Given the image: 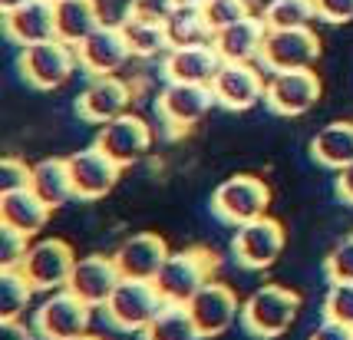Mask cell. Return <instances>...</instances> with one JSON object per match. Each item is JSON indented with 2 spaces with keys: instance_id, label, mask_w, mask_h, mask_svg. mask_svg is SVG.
Listing matches in <instances>:
<instances>
[{
  "instance_id": "1",
  "label": "cell",
  "mask_w": 353,
  "mask_h": 340,
  "mask_svg": "<svg viewBox=\"0 0 353 340\" xmlns=\"http://www.w3.org/2000/svg\"><path fill=\"white\" fill-rule=\"evenodd\" d=\"M301 310V294L281 284H264L241 304V327L248 337L274 340L288 334Z\"/></svg>"
},
{
  "instance_id": "2",
  "label": "cell",
  "mask_w": 353,
  "mask_h": 340,
  "mask_svg": "<svg viewBox=\"0 0 353 340\" xmlns=\"http://www.w3.org/2000/svg\"><path fill=\"white\" fill-rule=\"evenodd\" d=\"M162 294L155 288V281H136L123 278L116 284V291L109 294V301L103 304V317L112 330L123 334H142L152 324V317L162 310Z\"/></svg>"
},
{
  "instance_id": "3",
  "label": "cell",
  "mask_w": 353,
  "mask_h": 340,
  "mask_svg": "<svg viewBox=\"0 0 353 340\" xmlns=\"http://www.w3.org/2000/svg\"><path fill=\"white\" fill-rule=\"evenodd\" d=\"M268 205H271V188L258 175H231L212 192V215L231 228L268 215Z\"/></svg>"
},
{
  "instance_id": "4",
  "label": "cell",
  "mask_w": 353,
  "mask_h": 340,
  "mask_svg": "<svg viewBox=\"0 0 353 340\" xmlns=\"http://www.w3.org/2000/svg\"><path fill=\"white\" fill-rule=\"evenodd\" d=\"M212 268H215V254H208L201 248L172 251L169 261L162 264V271L155 278V288H159L165 304H188L208 284Z\"/></svg>"
},
{
  "instance_id": "5",
  "label": "cell",
  "mask_w": 353,
  "mask_h": 340,
  "mask_svg": "<svg viewBox=\"0 0 353 340\" xmlns=\"http://www.w3.org/2000/svg\"><path fill=\"white\" fill-rule=\"evenodd\" d=\"M90 304L70 288H60L46 297L33 314V330L40 340H77L90 330Z\"/></svg>"
},
{
  "instance_id": "6",
  "label": "cell",
  "mask_w": 353,
  "mask_h": 340,
  "mask_svg": "<svg viewBox=\"0 0 353 340\" xmlns=\"http://www.w3.org/2000/svg\"><path fill=\"white\" fill-rule=\"evenodd\" d=\"M77 66V47L63 43L57 37L20 50V77L27 79L33 90H57L73 77Z\"/></svg>"
},
{
  "instance_id": "7",
  "label": "cell",
  "mask_w": 353,
  "mask_h": 340,
  "mask_svg": "<svg viewBox=\"0 0 353 340\" xmlns=\"http://www.w3.org/2000/svg\"><path fill=\"white\" fill-rule=\"evenodd\" d=\"M284 251V228L281 221H274L271 215H261L254 221H245L234 228L231 238V254L234 264L245 268V271H264L281 258Z\"/></svg>"
},
{
  "instance_id": "8",
  "label": "cell",
  "mask_w": 353,
  "mask_h": 340,
  "mask_svg": "<svg viewBox=\"0 0 353 340\" xmlns=\"http://www.w3.org/2000/svg\"><path fill=\"white\" fill-rule=\"evenodd\" d=\"M321 99V79L314 70H281L271 73L268 90H264V106L274 116H304L317 106Z\"/></svg>"
},
{
  "instance_id": "9",
  "label": "cell",
  "mask_w": 353,
  "mask_h": 340,
  "mask_svg": "<svg viewBox=\"0 0 353 340\" xmlns=\"http://www.w3.org/2000/svg\"><path fill=\"white\" fill-rule=\"evenodd\" d=\"M321 57V40L310 27H294V30H268L261 50V66L271 73L281 70H314Z\"/></svg>"
},
{
  "instance_id": "10",
  "label": "cell",
  "mask_w": 353,
  "mask_h": 340,
  "mask_svg": "<svg viewBox=\"0 0 353 340\" xmlns=\"http://www.w3.org/2000/svg\"><path fill=\"white\" fill-rule=\"evenodd\" d=\"M73 264H77V254L63 238H43L30 245L27 258L20 261V271L37 291H60L73 274Z\"/></svg>"
},
{
  "instance_id": "11",
  "label": "cell",
  "mask_w": 353,
  "mask_h": 340,
  "mask_svg": "<svg viewBox=\"0 0 353 340\" xmlns=\"http://www.w3.org/2000/svg\"><path fill=\"white\" fill-rule=\"evenodd\" d=\"M96 146H99L112 162H119L125 169V166L139 162L142 155L149 152V146H152V129H149V123H145L142 116L123 112V116H116V119H109V123L99 126Z\"/></svg>"
},
{
  "instance_id": "12",
  "label": "cell",
  "mask_w": 353,
  "mask_h": 340,
  "mask_svg": "<svg viewBox=\"0 0 353 340\" xmlns=\"http://www.w3.org/2000/svg\"><path fill=\"white\" fill-rule=\"evenodd\" d=\"M188 314L199 327L201 340L205 337H218L225 334L234 321H241V304H238V294L231 291L228 284H218V281H208L188 304Z\"/></svg>"
},
{
  "instance_id": "13",
  "label": "cell",
  "mask_w": 353,
  "mask_h": 340,
  "mask_svg": "<svg viewBox=\"0 0 353 340\" xmlns=\"http://www.w3.org/2000/svg\"><path fill=\"white\" fill-rule=\"evenodd\" d=\"M264 83L261 70L254 63H221V70L212 79V93H215L218 106L231 109V112H245L251 109L258 99H264Z\"/></svg>"
},
{
  "instance_id": "14",
  "label": "cell",
  "mask_w": 353,
  "mask_h": 340,
  "mask_svg": "<svg viewBox=\"0 0 353 340\" xmlns=\"http://www.w3.org/2000/svg\"><path fill=\"white\" fill-rule=\"evenodd\" d=\"M66 162H70L77 199H83V201L106 199L109 192H112V186H116V179H119V172H123V166L112 162L96 142H92L90 149H83V152H73Z\"/></svg>"
},
{
  "instance_id": "15",
  "label": "cell",
  "mask_w": 353,
  "mask_h": 340,
  "mask_svg": "<svg viewBox=\"0 0 353 340\" xmlns=\"http://www.w3.org/2000/svg\"><path fill=\"white\" fill-rule=\"evenodd\" d=\"M132 57L129 50V40H125L123 27H112V23H103L83 40L77 47V60L79 70L90 73V77H106V73H116L125 60Z\"/></svg>"
},
{
  "instance_id": "16",
  "label": "cell",
  "mask_w": 353,
  "mask_h": 340,
  "mask_svg": "<svg viewBox=\"0 0 353 340\" xmlns=\"http://www.w3.org/2000/svg\"><path fill=\"white\" fill-rule=\"evenodd\" d=\"M129 86L116 73H106V77H90L86 90L79 93L77 99V112L83 123H92V126H103L116 116H123L129 109Z\"/></svg>"
},
{
  "instance_id": "17",
  "label": "cell",
  "mask_w": 353,
  "mask_h": 340,
  "mask_svg": "<svg viewBox=\"0 0 353 340\" xmlns=\"http://www.w3.org/2000/svg\"><path fill=\"white\" fill-rule=\"evenodd\" d=\"M215 106V93L212 86H199V83H165V90L159 93V116L162 123L175 126V129H188L205 112Z\"/></svg>"
},
{
  "instance_id": "18",
  "label": "cell",
  "mask_w": 353,
  "mask_h": 340,
  "mask_svg": "<svg viewBox=\"0 0 353 340\" xmlns=\"http://www.w3.org/2000/svg\"><path fill=\"white\" fill-rule=\"evenodd\" d=\"M119 281H123V274H119L112 254L109 258L106 254H86V258H77L66 288L77 294V297H83L90 308H103Z\"/></svg>"
},
{
  "instance_id": "19",
  "label": "cell",
  "mask_w": 353,
  "mask_h": 340,
  "mask_svg": "<svg viewBox=\"0 0 353 340\" xmlns=\"http://www.w3.org/2000/svg\"><path fill=\"white\" fill-rule=\"evenodd\" d=\"M221 57H218L215 43H195V47H169L165 60H162V73L165 83H199V86H212L215 73L221 70Z\"/></svg>"
},
{
  "instance_id": "20",
  "label": "cell",
  "mask_w": 353,
  "mask_h": 340,
  "mask_svg": "<svg viewBox=\"0 0 353 340\" xmlns=\"http://www.w3.org/2000/svg\"><path fill=\"white\" fill-rule=\"evenodd\" d=\"M169 245L159 238V234H132L125 238L123 245L112 251L116 258V268L123 278H136V281H155L162 264L169 261Z\"/></svg>"
},
{
  "instance_id": "21",
  "label": "cell",
  "mask_w": 353,
  "mask_h": 340,
  "mask_svg": "<svg viewBox=\"0 0 353 340\" xmlns=\"http://www.w3.org/2000/svg\"><path fill=\"white\" fill-rule=\"evenodd\" d=\"M3 30L17 47H33L57 37V3L53 0H30L3 14Z\"/></svg>"
},
{
  "instance_id": "22",
  "label": "cell",
  "mask_w": 353,
  "mask_h": 340,
  "mask_svg": "<svg viewBox=\"0 0 353 340\" xmlns=\"http://www.w3.org/2000/svg\"><path fill=\"white\" fill-rule=\"evenodd\" d=\"M264 37H268V27H264L261 17H241L228 27L215 30V50L221 60L228 63H254L261 60V50H264Z\"/></svg>"
},
{
  "instance_id": "23",
  "label": "cell",
  "mask_w": 353,
  "mask_h": 340,
  "mask_svg": "<svg viewBox=\"0 0 353 340\" xmlns=\"http://www.w3.org/2000/svg\"><path fill=\"white\" fill-rule=\"evenodd\" d=\"M50 212L53 208L33 188H20V192H3L0 195V225H10L17 232H23L27 238L43 232V225L50 221Z\"/></svg>"
},
{
  "instance_id": "24",
  "label": "cell",
  "mask_w": 353,
  "mask_h": 340,
  "mask_svg": "<svg viewBox=\"0 0 353 340\" xmlns=\"http://www.w3.org/2000/svg\"><path fill=\"white\" fill-rule=\"evenodd\" d=\"M165 37H169V47H195V43H212L215 30L199 0H182L165 20Z\"/></svg>"
},
{
  "instance_id": "25",
  "label": "cell",
  "mask_w": 353,
  "mask_h": 340,
  "mask_svg": "<svg viewBox=\"0 0 353 340\" xmlns=\"http://www.w3.org/2000/svg\"><path fill=\"white\" fill-rule=\"evenodd\" d=\"M96 27H103L96 0H60L57 3V40L79 47Z\"/></svg>"
},
{
  "instance_id": "26",
  "label": "cell",
  "mask_w": 353,
  "mask_h": 340,
  "mask_svg": "<svg viewBox=\"0 0 353 340\" xmlns=\"http://www.w3.org/2000/svg\"><path fill=\"white\" fill-rule=\"evenodd\" d=\"M310 155L323 169H347L353 162V123H330L310 139Z\"/></svg>"
},
{
  "instance_id": "27",
  "label": "cell",
  "mask_w": 353,
  "mask_h": 340,
  "mask_svg": "<svg viewBox=\"0 0 353 340\" xmlns=\"http://www.w3.org/2000/svg\"><path fill=\"white\" fill-rule=\"evenodd\" d=\"M30 188L50 208H60L70 199H77V188H73V175H70V162L66 159H43V162H37Z\"/></svg>"
},
{
  "instance_id": "28",
  "label": "cell",
  "mask_w": 353,
  "mask_h": 340,
  "mask_svg": "<svg viewBox=\"0 0 353 340\" xmlns=\"http://www.w3.org/2000/svg\"><path fill=\"white\" fill-rule=\"evenodd\" d=\"M142 340H201V334L185 304H162L152 324L142 330Z\"/></svg>"
},
{
  "instance_id": "29",
  "label": "cell",
  "mask_w": 353,
  "mask_h": 340,
  "mask_svg": "<svg viewBox=\"0 0 353 340\" xmlns=\"http://www.w3.org/2000/svg\"><path fill=\"white\" fill-rule=\"evenodd\" d=\"M119 27H123L125 40H129L132 57H155V53H165L169 50L165 23H159V20H145V17H136L125 10V20Z\"/></svg>"
},
{
  "instance_id": "30",
  "label": "cell",
  "mask_w": 353,
  "mask_h": 340,
  "mask_svg": "<svg viewBox=\"0 0 353 340\" xmlns=\"http://www.w3.org/2000/svg\"><path fill=\"white\" fill-rule=\"evenodd\" d=\"M33 291L37 288L27 281V274L20 268H3L0 271V321L20 317L23 310L30 308Z\"/></svg>"
},
{
  "instance_id": "31",
  "label": "cell",
  "mask_w": 353,
  "mask_h": 340,
  "mask_svg": "<svg viewBox=\"0 0 353 340\" xmlns=\"http://www.w3.org/2000/svg\"><path fill=\"white\" fill-rule=\"evenodd\" d=\"M314 17H317L314 0H271L261 20L268 30H294V27H310Z\"/></svg>"
},
{
  "instance_id": "32",
  "label": "cell",
  "mask_w": 353,
  "mask_h": 340,
  "mask_svg": "<svg viewBox=\"0 0 353 340\" xmlns=\"http://www.w3.org/2000/svg\"><path fill=\"white\" fill-rule=\"evenodd\" d=\"M323 317L353 327V281H330L323 294Z\"/></svg>"
},
{
  "instance_id": "33",
  "label": "cell",
  "mask_w": 353,
  "mask_h": 340,
  "mask_svg": "<svg viewBox=\"0 0 353 340\" xmlns=\"http://www.w3.org/2000/svg\"><path fill=\"white\" fill-rule=\"evenodd\" d=\"M199 3L212 23V30H221V27L248 17V0H199Z\"/></svg>"
},
{
  "instance_id": "34",
  "label": "cell",
  "mask_w": 353,
  "mask_h": 340,
  "mask_svg": "<svg viewBox=\"0 0 353 340\" xmlns=\"http://www.w3.org/2000/svg\"><path fill=\"white\" fill-rule=\"evenodd\" d=\"M323 278L327 281H353V234L343 238L334 251L323 258Z\"/></svg>"
},
{
  "instance_id": "35",
  "label": "cell",
  "mask_w": 353,
  "mask_h": 340,
  "mask_svg": "<svg viewBox=\"0 0 353 340\" xmlns=\"http://www.w3.org/2000/svg\"><path fill=\"white\" fill-rule=\"evenodd\" d=\"M30 251V238L10 225H0V268H20Z\"/></svg>"
},
{
  "instance_id": "36",
  "label": "cell",
  "mask_w": 353,
  "mask_h": 340,
  "mask_svg": "<svg viewBox=\"0 0 353 340\" xmlns=\"http://www.w3.org/2000/svg\"><path fill=\"white\" fill-rule=\"evenodd\" d=\"M33 169L27 162H20L17 155H7L0 162V195L3 192H20V188H30Z\"/></svg>"
},
{
  "instance_id": "37",
  "label": "cell",
  "mask_w": 353,
  "mask_h": 340,
  "mask_svg": "<svg viewBox=\"0 0 353 340\" xmlns=\"http://www.w3.org/2000/svg\"><path fill=\"white\" fill-rule=\"evenodd\" d=\"M179 3H182V0H132V3H129V14L165 23V20L172 17V10H175Z\"/></svg>"
},
{
  "instance_id": "38",
  "label": "cell",
  "mask_w": 353,
  "mask_h": 340,
  "mask_svg": "<svg viewBox=\"0 0 353 340\" xmlns=\"http://www.w3.org/2000/svg\"><path fill=\"white\" fill-rule=\"evenodd\" d=\"M314 7H317V20H327V23L353 20V0H314Z\"/></svg>"
},
{
  "instance_id": "39",
  "label": "cell",
  "mask_w": 353,
  "mask_h": 340,
  "mask_svg": "<svg viewBox=\"0 0 353 340\" xmlns=\"http://www.w3.org/2000/svg\"><path fill=\"white\" fill-rule=\"evenodd\" d=\"M307 340H353V327L340 324V321H330V317H323V324L317 327Z\"/></svg>"
},
{
  "instance_id": "40",
  "label": "cell",
  "mask_w": 353,
  "mask_h": 340,
  "mask_svg": "<svg viewBox=\"0 0 353 340\" xmlns=\"http://www.w3.org/2000/svg\"><path fill=\"white\" fill-rule=\"evenodd\" d=\"M37 330L27 324H20V317L14 321H0V340H33Z\"/></svg>"
},
{
  "instance_id": "41",
  "label": "cell",
  "mask_w": 353,
  "mask_h": 340,
  "mask_svg": "<svg viewBox=\"0 0 353 340\" xmlns=\"http://www.w3.org/2000/svg\"><path fill=\"white\" fill-rule=\"evenodd\" d=\"M337 195L343 205H353V162L347 166V169H340L337 175Z\"/></svg>"
},
{
  "instance_id": "42",
  "label": "cell",
  "mask_w": 353,
  "mask_h": 340,
  "mask_svg": "<svg viewBox=\"0 0 353 340\" xmlns=\"http://www.w3.org/2000/svg\"><path fill=\"white\" fill-rule=\"evenodd\" d=\"M23 3H30V0H0V10H3V14H10V10L23 7Z\"/></svg>"
},
{
  "instance_id": "43",
  "label": "cell",
  "mask_w": 353,
  "mask_h": 340,
  "mask_svg": "<svg viewBox=\"0 0 353 340\" xmlns=\"http://www.w3.org/2000/svg\"><path fill=\"white\" fill-rule=\"evenodd\" d=\"M77 340H103V337H90V334H83V337H77Z\"/></svg>"
},
{
  "instance_id": "44",
  "label": "cell",
  "mask_w": 353,
  "mask_h": 340,
  "mask_svg": "<svg viewBox=\"0 0 353 340\" xmlns=\"http://www.w3.org/2000/svg\"><path fill=\"white\" fill-rule=\"evenodd\" d=\"M53 3H60V0H53Z\"/></svg>"
}]
</instances>
